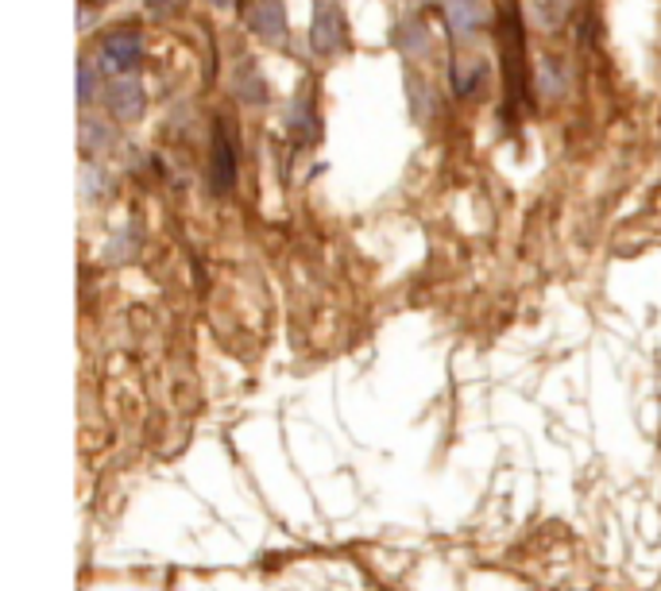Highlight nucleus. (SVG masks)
Masks as SVG:
<instances>
[{"instance_id":"obj_1","label":"nucleus","mask_w":661,"mask_h":591,"mask_svg":"<svg viewBox=\"0 0 661 591\" xmlns=\"http://www.w3.org/2000/svg\"><path fill=\"white\" fill-rule=\"evenodd\" d=\"M499 62H503V121H515L518 105L526 101V23L515 0H507L499 12Z\"/></svg>"},{"instance_id":"obj_2","label":"nucleus","mask_w":661,"mask_h":591,"mask_svg":"<svg viewBox=\"0 0 661 591\" xmlns=\"http://www.w3.org/2000/svg\"><path fill=\"white\" fill-rule=\"evenodd\" d=\"M236 186V132L220 116L214 124V152H209V190L225 197Z\"/></svg>"},{"instance_id":"obj_3","label":"nucleus","mask_w":661,"mask_h":591,"mask_svg":"<svg viewBox=\"0 0 661 591\" xmlns=\"http://www.w3.org/2000/svg\"><path fill=\"white\" fill-rule=\"evenodd\" d=\"M101 66L109 70V74H116V77H128L132 70L144 62V35L140 31H132V28H121V31H113V35H105L101 39Z\"/></svg>"},{"instance_id":"obj_4","label":"nucleus","mask_w":661,"mask_h":591,"mask_svg":"<svg viewBox=\"0 0 661 591\" xmlns=\"http://www.w3.org/2000/svg\"><path fill=\"white\" fill-rule=\"evenodd\" d=\"M344 43V8L341 0H313L310 46L318 54H337Z\"/></svg>"},{"instance_id":"obj_5","label":"nucleus","mask_w":661,"mask_h":591,"mask_svg":"<svg viewBox=\"0 0 661 591\" xmlns=\"http://www.w3.org/2000/svg\"><path fill=\"white\" fill-rule=\"evenodd\" d=\"M248 28L271 46L287 43L290 28H287V8H282V0H256V4L248 8Z\"/></svg>"},{"instance_id":"obj_6","label":"nucleus","mask_w":661,"mask_h":591,"mask_svg":"<svg viewBox=\"0 0 661 591\" xmlns=\"http://www.w3.org/2000/svg\"><path fill=\"white\" fill-rule=\"evenodd\" d=\"M105 105L116 121H140V116H144V105H147L144 85H140L136 77H116L105 93Z\"/></svg>"},{"instance_id":"obj_7","label":"nucleus","mask_w":661,"mask_h":591,"mask_svg":"<svg viewBox=\"0 0 661 591\" xmlns=\"http://www.w3.org/2000/svg\"><path fill=\"white\" fill-rule=\"evenodd\" d=\"M445 23H448V31H453V39L479 35L487 23L484 0H445Z\"/></svg>"},{"instance_id":"obj_8","label":"nucleus","mask_w":661,"mask_h":591,"mask_svg":"<svg viewBox=\"0 0 661 591\" xmlns=\"http://www.w3.org/2000/svg\"><path fill=\"white\" fill-rule=\"evenodd\" d=\"M391 43L399 46V54L422 59V54H430V28L419 15H406V20H399L395 31H391Z\"/></svg>"},{"instance_id":"obj_9","label":"nucleus","mask_w":661,"mask_h":591,"mask_svg":"<svg viewBox=\"0 0 661 591\" xmlns=\"http://www.w3.org/2000/svg\"><path fill=\"white\" fill-rule=\"evenodd\" d=\"M287 128L295 132L298 139H313L318 136V121H313V101L310 93H298L295 105H290V116H287Z\"/></svg>"},{"instance_id":"obj_10","label":"nucleus","mask_w":661,"mask_h":591,"mask_svg":"<svg viewBox=\"0 0 661 591\" xmlns=\"http://www.w3.org/2000/svg\"><path fill=\"white\" fill-rule=\"evenodd\" d=\"M534 85H538L541 97H557V93L565 90V74H561V66H554V59H541V66H538V77H534Z\"/></svg>"},{"instance_id":"obj_11","label":"nucleus","mask_w":661,"mask_h":591,"mask_svg":"<svg viewBox=\"0 0 661 591\" xmlns=\"http://www.w3.org/2000/svg\"><path fill=\"white\" fill-rule=\"evenodd\" d=\"M572 4H577V0H538L541 23H546V28H557V23H565V20H569V12H572Z\"/></svg>"},{"instance_id":"obj_12","label":"nucleus","mask_w":661,"mask_h":591,"mask_svg":"<svg viewBox=\"0 0 661 591\" xmlns=\"http://www.w3.org/2000/svg\"><path fill=\"white\" fill-rule=\"evenodd\" d=\"M93 90H97V74H93L90 62H78V101H82V105H90Z\"/></svg>"},{"instance_id":"obj_13","label":"nucleus","mask_w":661,"mask_h":591,"mask_svg":"<svg viewBox=\"0 0 661 591\" xmlns=\"http://www.w3.org/2000/svg\"><path fill=\"white\" fill-rule=\"evenodd\" d=\"M178 4H183V0H147V8H152L155 15H167V12H175Z\"/></svg>"},{"instance_id":"obj_14","label":"nucleus","mask_w":661,"mask_h":591,"mask_svg":"<svg viewBox=\"0 0 661 591\" xmlns=\"http://www.w3.org/2000/svg\"><path fill=\"white\" fill-rule=\"evenodd\" d=\"M414 4H434V0H414Z\"/></svg>"},{"instance_id":"obj_15","label":"nucleus","mask_w":661,"mask_h":591,"mask_svg":"<svg viewBox=\"0 0 661 591\" xmlns=\"http://www.w3.org/2000/svg\"><path fill=\"white\" fill-rule=\"evenodd\" d=\"M214 4H228V0H214Z\"/></svg>"}]
</instances>
